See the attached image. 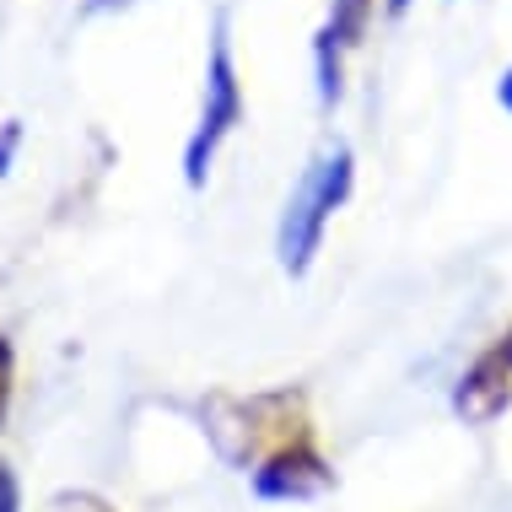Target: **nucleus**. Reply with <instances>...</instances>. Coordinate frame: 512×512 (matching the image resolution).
<instances>
[{
  "mask_svg": "<svg viewBox=\"0 0 512 512\" xmlns=\"http://www.w3.org/2000/svg\"><path fill=\"white\" fill-rule=\"evenodd\" d=\"M200 432L211 442V453L238 475H254L275 448L313 432L308 394L281 383V389H254V394H227L211 389L200 399Z\"/></svg>",
  "mask_w": 512,
  "mask_h": 512,
  "instance_id": "nucleus-1",
  "label": "nucleus"
},
{
  "mask_svg": "<svg viewBox=\"0 0 512 512\" xmlns=\"http://www.w3.org/2000/svg\"><path fill=\"white\" fill-rule=\"evenodd\" d=\"M356 195V151L345 141H329L318 157L302 168V178L292 184V195L281 205V221H275V259L281 270L302 281L313 270L318 248H324V232Z\"/></svg>",
  "mask_w": 512,
  "mask_h": 512,
  "instance_id": "nucleus-2",
  "label": "nucleus"
},
{
  "mask_svg": "<svg viewBox=\"0 0 512 512\" xmlns=\"http://www.w3.org/2000/svg\"><path fill=\"white\" fill-rule=\"evenodd\" d=\"M248 103H243V76H238V54H232V33H227V11H216V33H211V60H205V87H200V114L195 130L184 141V189L211 184V162L221 157V146L232 141V130L243 124Z\"/></svg>",
  "mask_w": 512,
  "mask_h": 512,
  "instance_id": "nucleus-3",
  "label": "nucleus"
},
{
  "mask_svg": "<svg viewBox=\"0 0 512 512\" xmlns=\"http://www.w3.org/2000/svg\"><path fill=\"white\" fill-rule=\"evenodd\" d=\"M248 486H254L259 502L270 507H308V502H324L329 491L340 486L335 464L324 459V448H318V432L286 442V448H275L265 464L248 475Z\"/></svg>",
  "mask_w": 512,
  "mask_h": 512,
  "instance_id": "nucleus-4",
  "label": "nucleus"
},
{
  "mask_svg": "<svg viewBox=\"0 0 512 512\" xmlns=\"http://www.w3.org/2000/svg\"><path fill=\"white\" fill-rule=\"evenodd\" d=\"M448 410L459 415L464 426H496L512 410V324L480 345L475 362L453 378Z\"/></svg>",
  "mask_w": 512,
  "mask_h": 512,
  "instance_id": "nucleus-5",
  "label": "nucleus"
},
{
  "mask_svg": "<svg viewBox=\"0 0 512 512\" xmlns=\"http://www.w3.org/2000/svg\"><path fill=\"white\" fill-rule=\"evenodd\" d=\"M372 11L378 0H329L324 22L313 33V81H318V103L335 108L340 92H345V60L362 49L367 27H372Z\"/></svg>",
  "mask_w": 512,
  "mask_h": 512,
  "instance_id": "nucleus-6",
  "label": "nucleus"
},
{
  "mask_svg": "<svg viewBox=\"0 0 512 512\" xmlns=\"http://www.w3.org/2000/svg\"><path fill=\"white\" fill-rule=\"evenodd\" d=\"M11 399H17V345L11 335H0V426L11 415Z\"/></svg>",
  "mask_w": 512,
  "mask_h": 512,
  "instance_id": "nucleus-7",
  "label": "nucleus"
},
{
  "mask_svg": "<svg viewBox=\"0 0 512 512\" xmlns=\"http://www.w3.org/2000/svg\"><path fill=\"white\" fill-rule=\"evenodd\" d=\"M44 512H119L108 496H98V491H60V496H49L44 502Z\"/></svg>",
  "mask_w": 512,
  "mask_h": 512,
  "instance_id": "nucleus-8",
  "label": "nucleus"
},
{
  "mask_svg": "<svg viewBox=\"0 0 512 512\" xmlns=\"http://www.w3.org/2000/svg\"><path fill=\"white\" fill-rule=\"evenodd\" d=\"M0 512H22V480L6 459H0Z\"/></svg>",
  "mask_w": 512,
  "mask_h": 512,
  "instance_id": "nucleus-9",
  "label": "nucleus"
},
{
  "mask_svg": "<svg viewBox=\"0 0 512 512\" xmlns=\"http://www.w3.org/2000/svg\"><path fill=\"white\" fill-rule=\"evenodd\" d=\"M17 146H22V124L6 119V124H0V178L11 173V162H17Z\"/></svg>",
  "mask_w": 512,
  "mask_h": 512,
  "instance_id": "nucleus-10",
  "label": "nucleus"
},
{
  "mask_svg": "<svg viewBox=\"0 0 512 512\" xmlns=\"http://www.w3.org/2000/svg\"><path fill=\"white\" fill-rule=\"evenodd\" d=\"M496 103H502L507 114H512V65H507V71H502V81H496Z\"/></svg>",
  "mask_w": 512,
  "mask_h": 512,
  "instance_id": "nucleus-11",
  "label": "nucleus"
},
{
  "mask_svg": "<svg viewBox=\"0 0 512 512\" xmlns=\"http://www.w3.org/2000/svg\"><path fill=\"white\" fill-rule=\"evenodd\" d=\"M410 6H415V0H383V11H389V17H405Z\"/></svg>",
  "mask_w": 512,
  "mask_h": 512,
  "instance_id": "nucleus-12",
  "label": "nucleus"
}]
</instances>
